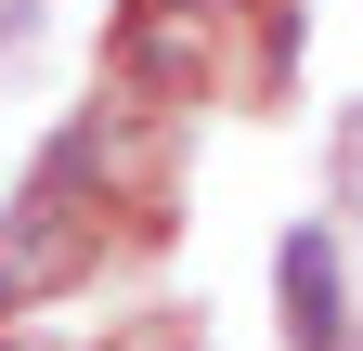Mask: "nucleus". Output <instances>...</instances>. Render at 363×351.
<instances>
[{
    "instance_id": "f257e3e1",
    "label": "nucleus",
    "mask_w": 363,
    "mask_h": 351,
    "mask_svg": "<svg viewBox=\"0 0 363 351\" xmlns=\"http://www.w3.org/2000/svg\"><path fill=\"white\" fill-rule=\"evenodd\" d=\"M220 53H247V92L272 78V92H286V14H259V0H130L117 14V78L130 92H208L220 78Z\"/></svg>"
},
{
    "instance_id": "f03ea898",
    "label": "nucleus",
    "mask_w": 363,
    "mask_h": 351,
    "mask_svg": "<svg viewBox=\"0 0 363 351\" xmlns=\"http://www.w3.org/2000/svg\"><path fill=\"white\" fill-rule=\"evenodd\" d=\"M91 260H104V195H91L78 169H39V183L0 208V325L39 313V299H65Z\"/></svg>"
},
{
    "instance_id": "7ed1b4c3",
    "label": "nucleus",
    "mask_w": 363,
    "mask_h": 351,
    "mask_svg": "<svg viewBox=\"0 0 363 351\" xmlns=\"http://www.w3.org/2000/svg\"><path fill=\"white\" fill-rule=\"evenodd\" d=\"M272 286H286V351H350V286H337V234H286Z\"/></svg>"
},
{
    "instance_id": "20e7f679",
    "label": "nucleus",
    "mask_w": 363,
    "mask_h": 351,
    "mask_svg": "<svg viewBox=\"0 0 363 351\" xmlns=\"http://www.w3.org/2000/svg\"><path fill=\"white\" fill-rule=\"evenodd\" d=\"M117 351H169V338H117Z\"/></svg>"
},
{
    "instance_id": "39448f33",
    "label": "nucleus",
    "mask_w": 363,
    "mask_h": 351,
    "mask_svg": "<svg viewBox=\"0 0 363 351\" xmlns=\"http://www.w3.org/2000/svg\"><path fill=\"white\" fill-rule=\"evenodd\" d=\"M0 351H26V338H13V325H0Z\"/></svg>"
}]
</instances>
